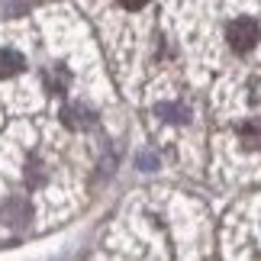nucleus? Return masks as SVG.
I'll return each mask as SVG.
<instances>
[{
  "label": "nucleus",
  "instance_id": "obj_8",
  "mask_svg": "<svg viewBox=\"0 0 261 261\" xmlns=\"http://www.w3.org/2000/svg\"><path fill=\"white\" fill-rule=\"evenodd\" d=\"M119 4H123L126 10H139V7H142V4H145V0H119Z\"/></svg>",
  "mask_w": 261,
  "mask_h": 261
},
{
  "label": "nucleus",
  "instance_id": "obj_6",
  "mask_svg": "<svg viewBox=\"0 0 261 261\" xmlns=\"http://www.w3.org/2000/svg\"><path fill=\"white\" fill-rule=\"evenodd\" d=\"M45 81H48V90H52V94H62V87H65V81H68V74H65V71H62V74L55 71V74H48Z\"/></svg>",
  "mask_w": 261,
  "mask_h": 261
},
{
  "label": "nucleus",
  "instance_id": "obj_1",
  "mask_svg": "<svg viewBox=\"0 0 261 261\" xmlns=\"http://www.w3.org/2000/svg\"><path fill=\"white\" fill-rule=\"evenodd\" d=\"M226 39H229V45H232L236 52H252L255 42L261 39V26L255 23L252 16H239V19H232V23H229Z\"/></svg>",
  "mask_w": 261,
  "mask_h": 261
},
{
  "label": "nucleus",
  "instance_id": "obj_4",
  "mask_svg": "<svg viewBox=\"0 0 261 261\" xmlns=\"http://www.w3.org/2000/svg\"><path fill=\"white\" fill-rule=\"evenodd\" d=\"M239 139L245 148H261V119H248L239 126Z\"/></svg>",
  "mask_w": 261,
  "mask_h": 261
},
{
  "label": "nucleus",
  "instance_id": "obj_7",
  "mask_svg": "<svg viewBox=\"0 0 261 261\" xmlns=\"http://www.w3.org/2000/svg\"><path fill=\"white\" fill-rule=\"evenodd\" d=\"M139 165H142L145 171H152V168L158 165V158H155V155H139Z\"/></svg>",
  "mask_w": 261,
  "mask_h": 261
},
{
  "label": "nucleus",
  "instance_id": "obj_2",
  "mask_svg": "<svg viewBox=\"0 0 261 261\" xmlns=\"http://www.w3.org/2000/svg\"><path fill=\"white\" fill-rule=\"evenodd\" d=\"M62 123L71 126V129H87V126H94V113H90L87 107L74 103V107H65L62 110Z\"/></svg>",
  "mask_w": 261,
  "mask_h": 261
},
{
  "label": "nucleus",
  "instance_id": "obj_5",
  "mask_svg": "<svg viewBox=\"0 0 261 261\" xmlns=\"http://www.w3.org/2000/svg\"><path fill=\"white\" fill-rule=\"evenodd\" d=\"M158 116L168 119V123H184V119H187V110L184 107H174V103H162V107H158Z\"/></svg>",
  "mask_w": 261,
  "mask_h": 261
},
{
  "label": "nucleus",
  "instance_id": "obj_3",
  "mask_svg": "<svg viewBox=\"0 0 261 261\" xmlns=\"http://www.w3.org/2000/svg\"><path fill=\"white\" fill-rule=\"evenodd\" d=\"M19 71H23V55L0 48V77H16Z\"/></svg>",
  "mask_w": 261,
  "mask_h": 261
}]
</instances>
